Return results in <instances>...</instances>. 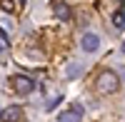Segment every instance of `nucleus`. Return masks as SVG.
<instances>
[{"instance_id": "1", "label": "nucleus", "mask_w": 125, "mask_h": 122, "mask_svg": "<svg viewBox=\"0 0 125 122\" xmlns=\"http://www.w3.org/2000/svg\"><path fill=\"white\" fill-rule=\"evenodd\" d=\"M95 87L103 95H115L120 90V77L113 72V70H103V72L98 75V80H95Z\"/></svg>"}, {"instance_id": "2", "label": "nucleus", "mask_w": 125, "mask_h": 122, "mask_svg": "<svg viewBox=\"0 0 125 122\" xmlns=\"http://www.w3.org/2000/svg\"><path fill=\"white\" fill-rule=\"evenodd\" d=\"M10 85H13V90L18 95H30L35 90V82L30 75H13V80H10Z\"/></svg>"}, {"instance_id": "3", "label": "nucleus", "mask_w": 125, "mask_h": 122, "mask_svg": "<svg viewBox=\"0 0 125 122\" xmlns=\"http://www.w3.org/2000/svg\"><path fill=\"white\" fill-rule=\"evenodd\" d=\"M23 120V107L20 105H10L0 112V122H20Z\"/></svg>"}, {"instance_id": "4", "label": "nucleus", "mask_w": 125, "mask_h": 122, "mask_svg": "<svg viewBox=\"0 0 125 122\" xmlns=\"http://www.w3.org/2000/svg\"><path fill=\"white\" fill-rule=\"evenodd\" d=\"M80 47L85 50V52H98V47H100V37L95 33H85L80 37Z\"/></svg>"}, {"instance_id": "5", "label": "nucleus", "mask_w": 125, "mask_h": 122, "mask_svg": "<svg viewBox=\"0 0 125 122\" xmlns=\"http://www.w3.org/2000/svg\"><path fill=\"white\" fill-rule=\"evenodd\" d=\"M53 13H55L58 20H70V17H73V8H70L68 3H60V0H55V3H53Z\"/></svg>"}, {"instance_id": "6", "label": "nucleus", "mask_w": 125, "mask_h": 122, "mask_svg": "<svg viewBox=\"0 0 125 122\" xmlns=\"http://www.w3.org/2000/svg\"><path fill=\"white\" fill-rule=\"evenodd\" d=\"M113 25L118 30H125V5H120L115 13H113Z\"/></svg>"}, {"instance_id": "7", "label": "nucleus", "mask_w": 125, "mask_h": 122, "mask_svg": "<svg viewBox=\"0 0 125 122\" xmlns=\"http://www.w3.org/2000/svg\"><path fill=\"white\" fill-rule=\"evenodd\" d=\"M80 72H83V65H75V62H73V65L65 67V77H68V80H78Z\"/></svg>"}, {"instance_id": "8", "label": "nucleus", "mask_w": 125, "mask_h": 122, "mask_svg": "<svg viewBox=\"0 0 125 122\" xmlns=\"http://www.w3.org/2000/svg\"><path fill=\"white\" fill-rule=\"evenodd\" d=\"M58 122H80V115L73 112V110H68V112H60L58 115Z\"/></svg>"}, {"instance_id": "9", "label": "nucleus", "mask_w": 125, "mask_h": 122, "mask_svg": "<svg viewBox=\"0 0 125 122\" xmlns=\"http://www.w3.org/2000/svg\"><path fill=\"white\" fill-rule=\"evenodd\" d=\"M0 43H3L5 47L10 45V37H8V33H5V30H3V27H0Z\"/></svg>"}, {"instance_id": "10", "label": "nucleus", "mask_w": 125, "mask_h": 122, "mask_svg": "<svg viewBox=\"0 0 125 122\" xmlns=\"http://www.w3.org/2000/svg\"><path fill=\"white\" fill-rule=\"evenodd\" d=\"M3 52H5V45H3V43H0V55H3Z\"/></svg>"}, {"instance_id": "11", "label": "nucleus", "mask_w": 125, "mask_h": 122, "mask_svg": "<svg viewBox=\"0 0 125 122\" xmlns=\"http://www.w3.org/2000/svg\"><path fill=\"white\" fill-rule=\"evenodd\" d=\"M123 52H125V40H123Z\"/></svg>"}, {"instance_id": "12", "label": "nucleus", "mask_w": 125, "mask_h": 122, "mask_svg": "<svg viewBox=\"0 0 125 122\" xmlns=\"http://www.w3.org/2000/svg\"><path fill=\"white\" fill-rule=\"evenodd\" d=\"M0 112H3V107H0Z\"/></svg>"}]
</instances>
